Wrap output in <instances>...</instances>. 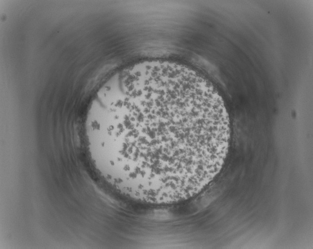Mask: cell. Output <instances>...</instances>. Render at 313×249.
Instances as JSON below:
<instances>
[{
	"label": "cell",
	"instance_id": "obj_1",
	"mask_svg": "<svg viewBox=\"0 0 313 249\" xmlns=\"http://www.w3.org/2000/svg\"><path fill=\"white\" fill-rule=\"evenodd\" d=\"M125 86L97 123L101 155L116 186L150 204L195 196L227 153L230 124L222 98L194 72H149Z\"/></svg>",
	"mask_w": 313,
	"mask_h": 249
}]
</instances>
